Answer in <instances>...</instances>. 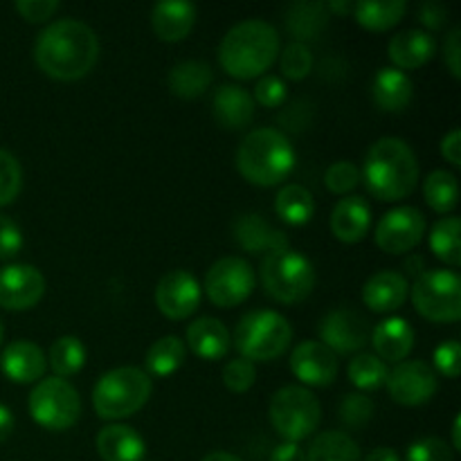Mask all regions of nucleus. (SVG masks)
<instances>
[{"label":"nucleus","mask_w":461,"mask_h":461,"mask_svg":"<svg viewBox=\"0 0 461 461\" xmlns=\"http://www.w3.org/2000/svg\"><path fill=\"white\" fill-rule=\"evenodd\" d=\"M23 246H25V239H23V230L18 228L16 221L0 214V259H14L23 250Z\"/></svg>","instance_id":"49530a36"},{"label":"nucleus","mask_w":461,"mask_h":461,"mask_svg":"<svg viewBox=\"0 0 461 461\" xmlns=\"http://www.w3.org/2000/svg\"><path fill=\"white\" fill-rule=\"evenodd\" d=\"M268 414L279 437L291 444H300L318 430L322 405L309 387L286 385L273 394Z\"/></svg>","instance_id":"6e6552de"},{"label":"nucleus","mask_w":461,"mask_h":461,"mask_svg":"<svg viewBox=\"0 0 461 461\" xmlns=\"http://www.w3.org/2000/svg\"><path fill=\"white\" fill-rule=\"evenodd\" d=\"M237 169L257 187H275L295 169V149L277 129H255L241 140Z\"/></svg>","instance_id":"20e7f679"},{"label":"nucleus","mask_w":461,"mask_h":461,"mask_svg":"<svg viewBox=\"0 0 461 461\" xmlns=\"http://www.w3.org/2000/svg\"><path fill=\"white\" fill-rule=\"evenodd\" d=\"M405 270H408V275H414V277H419V275L426 273V266H423L421 257H410V259L405 261Z\"/></svg>","instance_id":"4d7b16f0"},{"label":"nucleus","mask_w":461,"mask_h":461,"mask_svg":"<svg viewBox=\"0 0 461 461\" xmlns=\"http://www.w3.org/2000/svg\"><path fill=\"white\" fill-rule=\"evenodd\" d=\"M304 455L306 461H363L358 444L347 432L336 430L315 437Z\"/></svg>","instance_id":"72a5a7b5"},{"label":"nucleus","mask_w":461,"mask_h":461,"mask_svg":"<svg viewBox=\"0 0 461 461\" xmlns=\"http://www.w3.org/2000/svg\"><path fill=\"white\" fill-rule=\"evenodd\" d=\"M291 372L302 385L327 387L338 376V356L318 340H304L293 349Z\"/></svg>","instance_id":"f3484780"},{"label":"nucleus","mask_w":461,"mask_h":461,"mask_svg":"<svg viewBox=\"0 0 461 461\" xmlns=\"http://www.w3.org/2000/svg\"><path fill=\"white\" fill-rule=\"evenodd\" d=\"M0 369L5 376L18 385L39 383L48 369V358L36 342L14 340L5 347L0 356Z\"/></svg>","instance_id":"a211bd4d"},{"label":"nucleus","mask_w":461,"mask_h":461,"mask_svg":"<svg viewBox=\"0 0 461 461\" xmlns=\"http://www.w3.org/2000/svg\"><path fill=\"white\" fill-rule=\"evenodd\" d=\"M212 111H214L216 122L223 129H243L255 117V99L246 88L237 84L221 86L212 99Z\"/></svg>","instance_id":"a878e982"},{"label":"nucleus","mask_w":461,"mask_h":461,"mask_svg":"<svg viewBox=\"0 0 461 461\" xmlns=\"http://www.w3.org/2000/svg\"><path fill=\"white\" fill-rule=\"evenodd\" d=\"M327 5L329 14H340V16H345V14H349L351 9H354V3H324Z\"/></svg>","instance_id":"bf43d9fd"},{"label":"nucleus","mask_w":461,"mask_h":461,"mask_svg":"<svg viewBox=\"0 0 461 461\" xmlns=\"http://www.w3.org/2000/svg\"><path fill=\"white\" fill-rule=\"evenodd\" d=\"M347 376H349L351 385H356L365 394V392L381 390V387L387 383L390 369H387V365L383 363L378 356L358 354L354 356V360H349Z\"/></svg>","instance_id":"4c0bfd02"},{"label":"nucleus","mask_w":461,"mask_h":461,"mask_svg":"<svg viewBox=\"0 0 461 461\" xmlns=\"http://www.w3.org/2000/svg\"><path fill=\"white\" fill-rule=\"evenodd\" d=\"M385 385L396 403L417 408L437 394L439 381H437L435 369L423 360H403L392 369Z\"/></svg>","instance_id":"4468645a"},{"label":"nucleus","mask_w":461,"mask_h":461,"mask_svg":"<svg viewBox=\"0 0 461 461\" xmlns=\"http://www.w3.org/2000/svg\"><path fill=\"white\" fill-rule=\"evenodd\" d=\"M365 461H401V457L396 455L394 448H385V446H381V448H374L372 453L365 457Z\"/></svg>","instance_id":"6e6d98bb"},{"label":"nucleus","mask_w":461,"mask_h":461,"mask_svg":"<svg viewBox=\"0 0 461 461\" xmlns=\"http://www.w3.org/2000/svg\"><path fill=\"white\" fill-rule=\"evenodd\" d=\"M153 381L138 367H117L104 374L93 390V408L104 421L120 423L138 414L151 399Z\"/></svg>","instance_id":"39448f33"},{"label":"nucleus","mask_w":461,"mask_h":461,"mask_svg":"<svg viewBox=\"0 0 461 461\" xmlns=\"http://www.w3.org/2000/svg\"><path fill=\"white\" fill-rule=\"evenodd\" d=\"M203 461H243V459H239L237 455H232V453H225V450H216V453L205 455Z\"/></svg>","instance_id":"13d9d810"},{"label":"nucleus","mask_w":461,"mask_h":461,"mask_svg":"<svg viewBox=\"0 0 461 461\" xmlns=\"http://www.w3.org/2000/svg\"><path fill=\"white\" fill-rule=\"evenodd\" d=\"M360 183V169L349 160H338L324 171V185L329 192L340 194V196H349Z\"/></svg>","instance_id":"a19ab883"},{"label":"nucleus","mask_w":461,"mask_h":461,"mask_svg":"<svg viewBox=\"0 0 461 461\" xmlns=\"http://www.w3.org/2000/svg\"><path fill=\"white\" fill-rule=\"evenodd\" d=\"M45 295V277L36 266L9 264L0 268V306L7 311L34 309Z\"/></svg>","instance_id":"2eb2a0df"},{"label":"nucleus","mask_w":461,"mask_h":461,"mask_svg":"<svg viewBox=\"0 0 461 461\" xmlns=\"http://www.w3.org/2000/svg\"><path fill=\"white\" fill-rule=\"evenodd\" d=\"M275 212L288 225H306L315 214V198L304 185H284L275 198Z\"/></svg>","instance_id":"7c9ffc66"},{"label":"nucleus","mask_w":461,"mask_h":461,"mask_svg":"<svg viewBox=\"0 0 461 461\" xmlns=\"http://www.w3.org/2000/svg\"><path fill=\"white\" fill-rule=\"evenodd\" d=\"M444 61L448 66L450 75L455 79L461 77V30L459 27H453L446 36V43H444Z\"/></svg>","instance_id":"8fccbe9b"},{"label":"nucleus","mask_w":461,"mask_h":461,"mask_svg":"<svg viewBox=\"0 0 461 461\" xmlns=\"http://www.w3.org/2000/svg\"><path fill=\"white\" fill-rule=\"evenodd\" d=\"M363 180L378 201H403L419 183L417 153L401 138L376 140L365 156Z\"/></svg>","instance_id":"f03ea898"},{"label":"nucleus","mask_w":461,"mask_h":461,"mask_svg":"<svg viewBox=\"0 0 461 461\" xmlns=\"http://www.w3.org/2000/svg\"><path fill=\"white\" fill-rule=\"evenodd\" d=\"M329 9L324 3H295L286 14L288 32L295 36V43L318 39L320 32L327 27Z\"/></svg>","instance_id":"473e14b6"},{"label":"nucleus","mask_w":461,"mask_h":461,"mask_svg":"<svg viewBox=\"0 0 461 461\" xmlns=\"http://www.w3.org/2000/svg\"><path fill=\"white\" fill-rule=\"evenodd\" d=\"M435 52L437 41L426 30H403L392 36L390 45H387V57L394 63L392 68H399L403 72L426 66L435 57Z\"/></svg>","instance_id":"5701e85b"},{"label":"nucleus","mask_w":461,"mask_h":461,"mask_svg":"<svg viewBox=\"0 0 461 461\" xmlns=\"http://www.w3.org/2000/svg\"><path fill=\"white\" fill-rule=\"evenodd\" d=\"M374 417V401L363 392L347 394L340 403V419L349 428H363L372 421Z\"/></svg>","instance_id":"79ce46f5"},{"label":"nucleus","mask_w":461,"mask_h":461,"mask_svg":"<svg viewBox=\"0 0 461 461\" xmlns=\"http://www.w3.org/2000/svg\"><path fill=\"white\" fill-rule=\"evenodd\" d=\"M408 295V277L396 270H378L363 286V302L374 313H392V311L401 309Z\"/></svg>","instance_id":"aec40b11"},{"label":"nucleus","mask_w":461,"mask_h":461,"mask_svg":"<svg viewBox=\"0 0 461 461\" xmlns=\"http://www.w3.org/2000/svg\"><path fill=\"white\" fill-rule=\"evenodd\" d=\"M293 340V327L282 313L268 309L250 311L243 315L234 331V347L241 358L270 363L288 349Z\"/></svg>","instance_id":"423d86ee"},{"label":"nucleus","mask_w":461,"mask_h":461,"mask_svg":"<svg viewBox=\"0 0 461 461\" xmlns=\"http://www.w3.org/2000/svg\"><path fill=\"white\" fill-rule=\"evenodd\" d=\"M185 358H187L185 342L178 336H165L149 347L144 365H147L149 376L167 378L183 367Z\"/></svg>","instance_id":"2f4dec72"},{"label":"nucleus","mask_w":461,"mask_h":461,"mask_svg":"<svg viewBox=\"0 0 461 461\" xmlns=\"http://www.w3.org/2000/svg\"><path fill=\"white\" fill-rule=\"evenodd\" d=\"M279 68H282V75L291 81H300L309 77V72L313 70V54H311L309 45L306 43H295L286 45L279 59Z\"/></svg>","instance_id":"58836bf2"},{"label":"nucleus","mask_w":461,"mask_h":461,"mask_svg":"<svg viewBox=\"0 0 461 461\" xmlns=\"http://www.w3.org/2000/svg\"><path fill=\"white\" fill-rule=\"evenodd\" d=\"M446 21H448V9L441 3L428 0V3H423L421 7H419V23H421L423 27H428V30H441V27L446 25Z\"/></svg>","instance_id":"3c124183"},{"label":"nucleus","mask_w":461,"mask_h":461,"mask_svg":"<svg viewBox=\"0 0 461 461\" xmlns=\"http://www.w3.org/2000/svg\"><path fill=\"white\" fill-rule=\"evenodd\" d=\"M331 234L342 243L363 241L372 228V207L363 196H345L336 203L329 219Z\"/></svg>","instance_id":"6ab92c4d"},{"label":"nucleus","mask_w":461,"mask_h":461,"mask_svg":"<svg viewBox=\"0 0 461 461\" xmlns=\"http://www.w3.org/2000/svg\"><path fill=\"white\" fill-rule=\"evenodd\" d=\"M257 381V367L255 363L246 358L230 360L223 367V385L234 394H243L250 390Z\"/></svg>","instance_id":"37998d69"},{"label":"nucleus","mask_w":461,"mask_h":461,"mask_svg":"<svg viewBox=\"0 0 461 461\" xmlns=\"http://www.w3.org/2000/svg\"><path fill=\"white\" fill-rule=\"evenodd\" d=\"M441 156L453 167L461 165V131L453 129L444 140H441Z\"/></svg>","instance_id":"603ef678"},{"label":"nucleus","mask_w":461,"mask_h":461,"mask_svg":"<svg viewBox=\"0 0 461 461\" xmlns=\"http://www.w3.org/2000/svg\"><path fill=\"white\" fill-rule=\"evenodd\" d=\"M97 455L102 461H144L147 444L135 428L126 423H108L97 432Z\"/></svg>","instance_id":"412c9836"},{"label":"nucleus","mask_w":461,"mask_h":461,"mask_svg":"<svg viewBox=\"0 0 461 461\" xmlns=\"http://www.w3.org/2000/svg\"><path fill=\"white\" fill-rule=\"evenodd\" d=\"M423 237H426V216L412 205L394 207L383 214L374 232L376 246L387 255H405L414 250Z\"/></svg>","instance_id":"f8f14e48"},{"label":"nucleus","mask_w":461,"mask_h":461,"mask_svg":"<svg viewBox=\"0 0 461 461\" xmlns=\"http://www.w3.org/2000/svg\"><path fill=\"white\" fill-rule=\"evenodd\" d=\"M372 97L381 111L401 113L412 104L414 84L399 68H381L372 79Z\"/></svg>","instance_id":"bb28decb"},{"label":"nucleus","mask_w":461,"mask_h":461,"mask_svg":"<svg viewBox=\"0 0 461 461\" xmlns=\"http://www.w3.org/2000/svg\"><path fill=\"white\" fill-rule=\"evenodd\" d=\"M212 79V68L203 61H183L178 66H174L167 77V84L169 90L176 97L183 99H196L210 88Z\"/></svg>","instance_id":"c85d7f7f"},{"label":"nucleus","mask_w":461,"mask_h":461,"mask_svg":"<svg viewBox=\"0 0 461 461\" xmlns=\"http://www.w3.org/2000/svg\"><path fill=\"white\" fill-rule=\"evenodd\" d=\"M41 72L57 81L84 79L99 59V39L86 23L61 18L45 27L34 45Z\"/></svg>","instance_id":"f257e3e1"},{"label":"nucleus","mask_w":461,"mask_h":461,"mask_svg":"<svg viewBox=\"0 0 461 461\" xmlns=\"http://www.w3.org/2000/svg\"><path fill=\"white\" fill-rule=\"evenodd\" d=\"M14 432V414L7 405L0 403V444Z\"/></svg>","instance_id":"5fc2aeb1"},{"label":"nucleus","mask_w":461,"mask_h":461,"mask_svg":"<svg viewBox=\"0 0 461 461\" xmlns=\"http://www.w3.org/2000/svg\"><path fill=\"white\" fill-rule=\"evenodd\" d=\"M23 187V169L16 156L0 149V207L12 205Z\"/></svg>","instance_id":"ea45409f"},{"label":"nucleus","mask_w":461,"mask_h":461,"mask_svg":"<svg viewBox=\"0 0 461 461\" xmlns=\"http://www.w3.org/2000/svg\"><path fill=\"white\" fill-rule=\"evenodd\" d=\"M259 275L266 293L282 304L304 302L315 288L313 264L291 248L268 252L261 261Z\"/></svg>","instance_id":"0eeeda50"},{"label":"nucleus","mask_w":461,"mask_h":461,"mask_svg":"<svg viewBox=\"0 0 461 461\" xmlns=\"http://www.w3.org/2000/svg\"><path fill=\"white\" fill-rule=\"evenodd\" d=\"M461 223L457 216H444L437 221L430 230V250L435 252L437 259L457 268L461 264Z\"/></svg>","instance_id":"e433bc0d"},{"label":"nucleus","mask_w":461,"mask_h":461,"mask_svg":"<svg viewBox=\"0 0 461 461\" xmlns=\"http://www.w3.org/2000/svg\"><path fill=\"white\" fill-rule=\"evenodd\" d=\"M270 461H306L304 450L300 448V444H291V441H284L270 455Z\"/></svg>","instance_id":"864d4df0"},{"label":"nucleus","mask_w":461,"mask_h":461,"mask_svg":"<svg viewBox=\"0 0 461 461\" xmlns=\"http://www.w3.org/2000/svg\"><path fill=\"white\" fill-rule=\"evenodd\" d=\"M86 347L77 336H61L52 342L48 351V363L57 378H70L79 374L86 365Z\"/></svg>","instance_id":"f704fd0d"},{"label":"nucleus","mask_w":461,"mask_h":461,"mask_svg":"<svg viewBox=\"0 0 461 461\" xmlns=\"http://www.w3.org/2000/svg\"><path fill=\"white\" fill-rule=\"evenodd\" d=\"M279 54V34L270 23L250 18L237 23L219 45V63L234 79H257Z\"/></svg>","instance_id":"7ed1b4c3"},{"label":"nucleus","mask_w":461,"mask_h":461,"mask_svg":"<svg viewBox=\"0 0 461 461\" xmlns=\"http://www.w3.org/2000/svg\"><path fill=\"white\" fill-rule=\"evenodd\" d=\"M187 345L201 360H221L232 347L228 327L219 318H198L187 327Z\"/></svg>","instance_id":"393cba45"},{"label":"nucleus","mask_w":461,"mask_h":461,"mask_svg":"<svg viewBox=\"0 0 461 461\" xmlns=\"http://www.w3.org/2000/svg\"><path fill=\"white\" fill-rule=\"evenodd\" d=\"M203 288L189 270L176 268L162 275L156 286V306L165 318L187 320L198 311Z\"/></svg>","instance_id":"ddd939ff"},{"label":"nucleus","mask_w":461,"mask_h":461,"mask_svg":"<svg viewBox=\"0 0 461 461\" xmlns=\"http://www.w3.org/2000/svg\"><path fill=\"white\" fill-rule=\"evenodd\" d=\"M369 324L360 313L349 309H336L320 322V342L333 354H356L369 342Z\"/></svg>","instance_id":"dca6fc26"},{"label":"nucleus","mask_w":461,"mask_h":461,"mask_svg":"<svg viewBox=\"0 0 461 461\" xmlns=\"http://www.w3.org/2000/svg\"><path fill=\"white\" fill-rule=\"evenodd\" d=\"M405 461H455V450L437 437H423L410 444Z\"/></svg>","instance_id":"c03bdc74"},{"label":"nucleus","mask_w":461,"mask_h":461,"mask_svg":"<svg viewBox=\"0 0 461 461\" xmlns=\"http://www.w3.org/2000/svg\"><path fill=\"white\" fill-rule=\"evenodd\" d=\"M461 347L459 340H446L441 342L439 347L435 349V367L437 372L444 374L446 378H457L459 376V369H461Z\"/></svg>","instance_id":"de8ad7c7"},{"label":"nucleus","mask_w":461,"mask_h":461,"mask_svg":"<svg viewBox=\"0 0 461 461\" xmlns=\"http://www.w3.org/2000/svg\"><path fill=\"white\" fill-rule=\"evenodd\" d=\"M423 196L426 203L437 214H450L459 203V183L453 171L437 169L428 174L423 183Z\"/></svg>","instance_id":"c9c22d12"},{"label":"nucleus","mask_w":461,"mask_h":461,"mask_svg":"<svg viewBox=\"0 0 461 461\" xmlns=\"http://www.w3.org/2000/svg\"><path fill=\"white\" fill-rule=\"evenodd\" d=\"M374 349L383 363H403L414 347V329L405 318H387L374 327L372 336Z\"/></svg>","instance_id":"4be33fe9"},{"label":"nucleus","mask_w":461,"mask_h":461,"mask_svg":"<svg viewBox=\"0 0 461 461\" xmlns=\"http://www.w3.org/2000/svg\"><path fill=\"white\" fill-rule=\"evenodd\" d=\"M405 12H408V5L403 0H363L351 9L358 25L369 32L390 30L396 23H401Z\"/></svg>","instance_id":"c756f323"},{"label":"nucleus","mask_w":461,"mask_h":461,"mask_svg":"<svg viewBox=\"0 0 461 461\" xmlns=\"http://www.w3.org/2000/svg\"><path fill=\"white\" fill-rule=\"evenodd\" d=\"M459 417L453 421V450H461V432H459Z\"/></svg>","instance_id":"052dcab7"},{"label":"nucleus","mask_w":461,"mask_h":461,"mask_svg":"<svg viewBox=\"0 0 461 461\" xmlns=\"http://www.w3.org/2000/svg\"><path fill=\"white\" fill-rule=\"evenodd\" d=\"M410 295L417 313L430 322H457L461 318V279L455 270H426L414 279Z\"/></svg>","instance_id":"1a4fd4ad"},{"label":"nucleus","mask_w":461,"mask_h":461,"mask_svg":"<svg viewBox=\"0 0 461 461\" xmlns=\"http://www.w3.org/2000/svg\"><path fill=\"white\" fill-rule=\"evenodd\" d=\"M286 81L282 77L264 75L255 86V104H261L264 108H279L286 102Z\"/></svg>","instance_id":"a18cd8bd"},{"label":"nucleus","mask_w":461,"mask_h":461,"mask_svg":"<svg viewBox=\"0 0 461 461\" xmlns=\"http://www.w3.org/2000/svg\"><path fill=\"white\" fill-rule=\"evenodd\" d=\"M61 5L57 0H18L16 12L25 18L27 23H45L59 12Z\"/></svg>","instance_id":"09e8293b"},{"label":"nucleus","mask_w":461,"mask_h":461,"mask_svg":"<svg viewBox=\"0 0 461 461\" xmlns=\"http://www.w3.org/2000/svg\"><path fill=\"white\" fill-rule=\"evenodd\" d=\"M3 338H5V329H3V322H0V345H3Z\"/></svg>","instance_id":"680f3d73"},{"label":"nucleus","mask_w":461,"mask_h":461,"mask_svg":"<svg viewBox=\"0 0 461 461\" xmlns=\"http://www.w3.org/2000/svg\"><path fill=\"white\" fill-rule=\"evenodd\" d=\"M32 419L50 432H61L75 426L81 417L79 392L66 378H41L27 399Z\"/></svg>","instance_id":"9d476101"},{"label":"nucleus","mask_w":461,"mask_h":461,"mask_svg":"<svg viewBox=\"0 0 461 461\" xmlns=\"http://www.w3.org/2000/svg\"><path fill=\"white\" fill-rule=\"evenodd\" d=\"M255 270L241 257H223L216 261L205 277V293L219 309H234L243 304L255 291Z\"/></svg>","instance_id":"9b49d317"},{"label":"nucleus","mask_w":461,"mask_h":461,"mask_svg":"<svg viewBox=\"0 0 461 461\" xmlns=\"http://www.w3.org/2000/svg\"><path fill=\"white\" fill-rule=\"evenodd\" d=\"M196 23V5L183 3V0H165V3L153 5L151 9V27L158 39L167 43H178L187 39L189 32Z\"/></svg>","instance_id":"b1692460"},{"label":"nucleus","mask_w":461,"mask_h":461,"mask_svg":"<svg viewBox=\"0 0 461 461\" xmlns=\"http://www.w3.org/2000/svg\"><path fill=\"white\" fill-rule=\"evenodd\" d=\"M234 237H237L239 246L248 252H275L288 248L286 234L275 230L268 221L261 219L259 214H246L234 223Z\"/></svg>","instance_id":"cd10ccee"}]
</instances>
